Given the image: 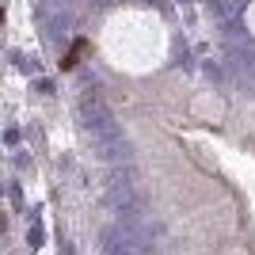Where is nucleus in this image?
<instances>
[{"label": "nucleus", "instance_id": "nucleus-2", "mask_svg": "<svg viewBox=\"0 0 255 255\" xmlns=\"http://www.w3.org/2000/svg\"><path fill=\"white\" fill-rule=\"evenodd\" d=\"M80 126H84V133L92 141L96 137H107V133H115L118 122H115V111L103 103V99L96 96V92H88L84 99H80Z\"/></svg>", "mask_w": 255, "mask_h": 255}, {"label": "nucleus", "instance_id": "nucleus-4", "mask_svg": "<svg viewBox=\"0 0 255 255\" xmlns=\"http://www.w3.org/2000/svg\"><path fill=\"white\" fill-rule=\"evenodd\" d=\"M229 73H233V80L236 84H252L255 80V53L248 50H240V46H233L229 50Z\"/></svg>", "mask_w": 255, "mask_h": 255}, {"label": "nucleus", "instance_id": "nucleus-1", "mask_svg": "<svg viewBox=\"0 0 255 255\" xmlns=\"http://www.w3.org/2000/svg\"><path fill=\"white\" fill-rule=\"evenodd\" d=\"M152 229L141 225H111L99 236V252L103 255H152Z\"/></svg>", "mask_w": 255, "mask_h": 255}, {"label": "nucleus", "instance_id": "nucleus-3", "mask_svg": "<svg viewBox=\"0 0 255 255\" xmlns=\"http://www.w3.org/2000/svg\"><path fill=\"white\" fill-rule=\"evenodd\" d=\"M92 149H96V156L107 160V164H126V160H129V141L122 137V129L107 133V137H96V141H92Z\"/></svg>", "mask_w": 255, "mask_h": 255}]
</instances>
